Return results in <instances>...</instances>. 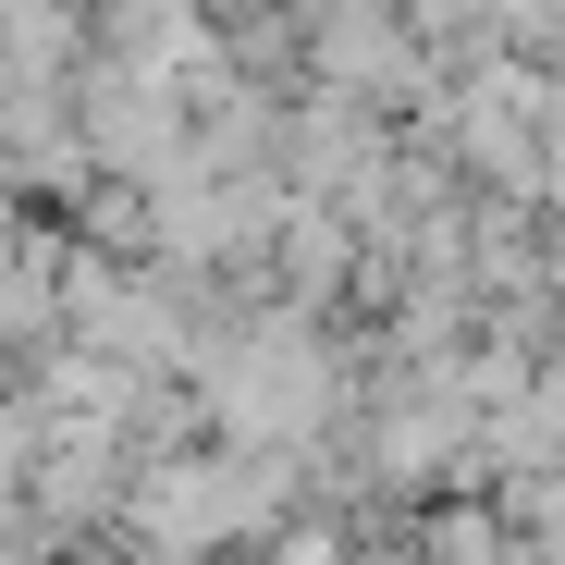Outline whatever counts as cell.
Segmentation results:
<instances>
[{
  "label": "cell",
  "mask_w": 565,
  "mask_h": 565,
  "mask_svg": "<svg viewBox=\"0 0 565 565\" xmlns=\"http://www.w3.org/2000/svg\"><path fill=\"white\" fill-rule=\"evenodd\" d=\"M210 394H222V418H234L246 443H296V430L332 406V356H320L308 320H258V332H234V344L210 356Z\"/></svg>",
  "instance_id": "2"
},
{
  "label": "cell",
  "mask_w": 565,
  "mask_h": 565,
  "mask_svg": "<svg viewBox=\"0 0 565 565\" xmlns=\"http://www.w3.org/2000/svg\"><path fill=\"white\" fill-rule=\"evenodd\" d=\"M282 504V467L258 455H160L148 480H136V541L160 553V565H198V553H222V541H246L258 516Z\"/></svg>",
  "instance_id": "1"
}]
</instances>
